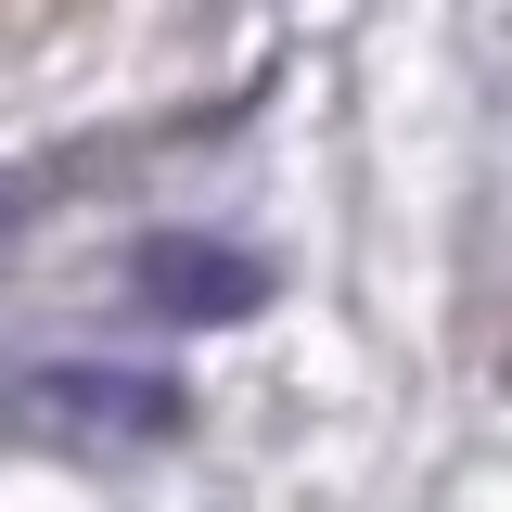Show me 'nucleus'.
Instances as JSON below:
<instances>
[{
	"instance_id": "obj_2",
	"label": "nucleus",
	"mask_w": 512,
	"mask_h": 512,
	"mask_svg": "<svg viewBox=\"0 0 512 512\" xmlns=\"http://www.w3.org/2000/svg\"><path fill=\"white\" fill-rule=\"evenodd\" d=\"M128 295L154 320H244L269 295V269L244 244H205V231H154V244H128Z\"/></svg>"
},
{
	"instance_id": "obj_1",
	"label": "nucleus",
	"mask_w": 512,
	"mask_h": 512,
	"mask_svg": "<svg viewBox=\"0 0 512 512\" xmlns=\"http://www.w3.org/2000/svg\"><path fill=\"white\" fill-rule=\"evenodd\" d=\"M26 423H52V436H77V448H154L180 423V397L154 372H77V359H52V372L26 384Z\"/></svg>"
}]
</instances>
